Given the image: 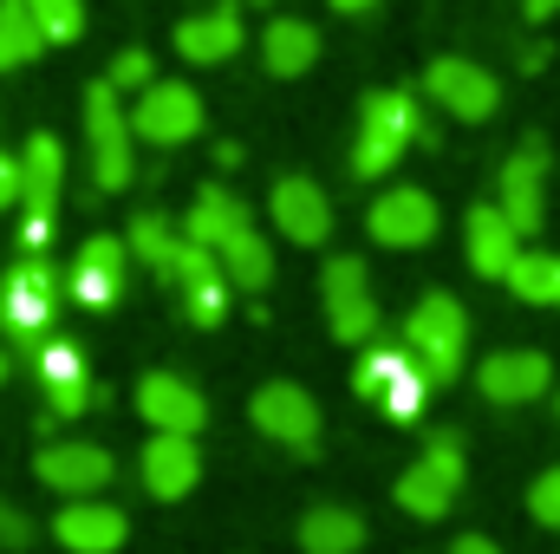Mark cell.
Segmentation results:
<instances>
[{
    "mask_svg": "<svg viewBox=\"0 0 560 554\" xmlns=\"http://www.w3.org/2000/svg\"><path fill=\"white\" fill-rule=\"evenodd\" d=\"M26 7H33L46 46H72V39L85 33V0H26Z\"/></svg>",
    "mask_w": 560,
    "mask_h": 554,
    "instance_id": "cell-31",
    "label": "cell"
},
{
    "mask_svg": "<svg viewBox=\"0 0 560 554\" xmlns=\"http://www.w3.org/2000/svg\"><path fill=\"white\" fill-rule=\"evenodd\" d=\"M26 542H33V522L13 503H0V549H26Z\"/></svg>",
    "mask_w": 560,
    "mask_h": 554,
    "instance_id": "cell-35",
    "label": "cell"
},
{
    "mask_svg": "<svg viewBox=\"0 0 560 554\" xmlns=\"http://www.w3.org/2000/svg\"><path fill=\"white\" fill-rule=\"evenodd\" d=\"M118 293H125V242L92 235L79 249V268H72V300L92 307V313H105V307H118Z\"/></svg>",
    "mask_w": 560,
    "mask_h": 554,
    "instance_id": "cell-22",
    "label": "cell"
},
{
    "mask_svg": "<svg viewBox=\"0 0 560 554\" xmlns=\"http://www.w3.org/2000/svg\"><path fill=\"white\" fill-rule=\"evenodd\" d=\"M0 379H7V359H0Z\"/></svg>",
    "mask_w": 560,
    "mask_h": 554,
    "instance_id": "cell-40",
    "label": "cell"
},
{
    "mask_svg": "<svg viewBox=\"0 0 560 554\" xmlns=\"http://www.w3.org/2000/svg\"><path fill=\"white\" fill-rule=\"evenodd\" d=\"M183 235H189V242H202V249H215L222 275L235 280L242 293H261V287L275 280V249L255 235L248 209H242L229 189H215V183L189 203V229H183Z\"/></svg>",
    "mask_w": 560,
    "mask_h": 554,
    "instance_id": "cell-1",
    "label": "cell"
},
{
    "mask_svg": "<svg viewBox=\"0 0 560 554\" xmlns=\"http://www.w3.org/2000/svg\"><path fill=\"white\" fill-rule=\"evenodd\" d=\"M261 59H268L275 79H300V72L319 59V33H313L306 20H275V26L261 33Z\"/></svg>",
    "mask_w": 560,
    "mask_h": 554,
    "instance_id": "cell-25",
    "label": "cell"
},
{
    "mask_svg": "<svg viewBox=\"0 0 560 554\" xmlns=\"http://www.w3.org/2000/svg\"><path fill=\"white\" fill-rule=\"evenodd\" d=\"M339 13H365V7H378V0H332Z\"/></svg>",
    "mask_w": 560,
    "mask_h": 554,
    "instance_id": "cell-39",
    "label": "cell"
},
{
    "mask_svg": "<svg viewBox=\"0 0 560 554\" xmlns=\"http://www.w3.org/2000/svg\"><path fill=\"white\" fill-rule=\"evenodd\" d=\"M176 53H183L189 66H222V59H235V53H242V13H235V7L189 13V20L176 26Z\"/></svg>",
    "mask_w": 560,
    "mask_h": 554,
    "instance_id": "cell-23",
    "label": "cell"
},
{
    "mask_svg": "<svg viewBox=\"0 0 560 554\" xmlns=\"http://www.w3.org/2000/svg\"><path fill=\"white\" fill-rule=\"evenodd\" d=\"M326 320H332V339L346 346H372L378 333V300H372V275L359 255H332L326 262Z\"/></svg>",
    "mask_w": 560,
    "mask_h": 554,
    "instance_id": "cell-7",
    "label": "cell"
},
{
    "mask_svg": "<svg viewBox=\"0 0 560 554\" xmlns=\"http://www.w3.org/2000/svg\"><path fill=\"white\" fill-rule=\"evenodd\" d=\"M555 405H560V399H555Z\"/></svg>",
    "mask_w": 560,
    "mask_h": 554,
    "instance_id": "cell-42",
    "label": "cell"
},
{
    "mask_svg": "<svg viewBox=\"0 0 560 554\" xmlns=\"http://www.w3.org/2000/svg\"><path fill=\"white\" fill-rule=\"evenodd\" d=\"M522 13H528V20H555L560 0H522Z\"/></svg>",
    "mask_w": 560,
    "mask_h": 554,
    "instance_id": "cell-38",
    "label": "cell"
},
{
    "mask_svg": "<svg viewBox=\"0 0 560 554\" xmlns=\"http://www.w3.org/2000/svg\"><path fill=\"white\" fill-rule=\"evenodd\" d=\"M423 399H430V379H423V372H418V359H411V372H405V379H398V385H392V392L378 399V412H385V417H398V424H411V417L423 412Z\"/></svg>",
    "mask_w": 560,
    "mask_h": 554,
    "instance_id": "cell-32",
    "label": "cell"
},
{
    "mask_svg": "<svg viewBox=\"0 0 560 554\" xmlns=\"http://www.w3.org/2000/svg\"><path fill=\"white\" fill-rule=\"evenodd\" d=\"M138 412H143L150 430H170V437H196V430L209 424L202 392H196L189 379H176V372H143L138 379Z\"/></svg>",
    "mask_w": 560,
    "mask_h": 554,
    "instance_id": "cell-16",
    "label": "cell"
},
{
    "mask_svg": "<svg viewBox=\"0 0 560 554\" xmlns=\"http://www.w3.org/2000/svg\"><path fill=\"white\" fill-rule=\"evenodd\" d=\"M275 229L300 249H319L332 235V203L313 176H280L275 183Z\"/></svg>",
    "mask_w": 560,
    "mask_h": 554,
    "instance_id": "cell-19",
    "label": "cell"
},
{
    "mask_svg": "<svg viewBox=\"0 0 560 554\" xmlns=\"http://www.w3.org/2000/svg\"><path fill=\"white\" fill-rule=\"evenodd\" d=\"M176 287H183V313H189L196 326H215V320L229 313V287H235V280L222 275L215 249H202V242H183V262H176Z\"/></svg>",
    "mask_w": 560,
    "mask_h": 554,
    "instance_id": "cell-20",
    "label": "cell"
},
{
    "mask_svg": "<svg viewBox=\"0 0 560 554\" xmlns=\"http://www.w3.org/2000/svg\"><path fill=\"white\" fill-rule=\"evenodd\" d=\"M463 476H469V463H463V437H456V430H436V437L423 443V457L398 476V509L418 516V522H436V516L456 503Z\"/></svg>",
    "mask_w": 560,
    "mask_h": 554,
    "instance_id": "cell-4",
    "label": "cell"
},
{
    "mask_svg": "<svg viewBox=\"0 0 560 554\" xmlns=\"http://www.w3.org/2000/svg\"><path fill=\"white\" fill-rule=\"evenodd\" d=\"M52 535H59V549H66V554H118V549H125V516H118L112 503L79 496V503H66V509H59Z\"/></svg>",
    "mask_w": 560,
    "mask_h": 554,
    "instance_id": "cell-21",
    "label": "cell"
},
{
    "mask_svg": "<svg viewBox=\"0 0 560 554\" xmlns=\"http://www.w3.org/2000/svg\"><path fill=\"white\" fill-rule=\"evenodd\" d=\"M59 183H66V150H59V138H46V131H39V138L26 143V157H20V209H26L20 249H26V255H46V249H52Z\"/></svg>",
    "mask_w": 560,
    "mask_h": 554,
    "instance_id": "cell-6",
    "label": "cell"
},
{
    "mask_svg": "<svg viewBox=\"0 0 560 554\" xmlns=\"http://www.w3.org/2000/svg\"><path fill=\"white\" fill-rule=\"evenodd\" d=\"M476 385H482L489 405H535V399H548L555 366H548V353H535V346H509V353H489V359H482Z\"/></svg>",
    "mask_w": 560,
    "mask_h": 554,
    "instance_id": "cell-12",
    "label": "cell"
},
{
    "mask_svg": "<svg viewBox=\"0 0 560 554\" xmlns=\"http://www.w3.org/2000/svg\"><path fill=\"white\" fill-rule=\"evenodd\" d=\"M52 307H59V287H52V268L39 262V255H26L7 287H0V320H7V333L13 339H46V326H52Z\"/></svg>",
    "mask_w": 560,
    "mask_h": 554,
    "instance_id": "cell-10",
    "label": "cell"
},
{
    "mask_svg": "<svg viewBox=\"0 0 560 554\" xmlns=\"http://www.w3.org/2000/svg\"><path fill=\"white\" fill-rule=\"evenodd\" d=\"M131 242H138V255L150 262V275L176 280V262H183V242H189V235H176L156 209H143L138 222H131Z\"/></svg>",
    "mask_w": 560,
    "mask_h": 554,
    "instance_id": "cell-29",
    "label": "cell"
},
{
    "mask_svg": "<svg viewBox=\"0 0 560 554\" xmlns=\"http://www.w3.org/2000/svg\"><path fill=\"white\" fill-rule=\"evenodd\" d=\"M33 372H39V392H59V385H72V379H85L79 339H46V346H33Z\"/></svg>",
    "mask_w": 560,
    "mask_h": 554,
    "instance_id": "cell-30",
    "label": "cell"
},
{
    "mask_svg": "<svg viewBox=\"0 0 560 554\" xmlns=\"http://www.w3.org/2000/svg\"><path fill=\"white\" fill-rule=\"evenodd\" d=\"M411 143H423V112L411 92H372L365 118H359V143H352V176H385Z\"/></svg>",
    "mask_w": 560,
    "mask_h": 554,
    "instance_id": "cell-3",
    "label": "cell"
},
{
    "mask_svg": "<svg viewBox=\"0 0 560 554\" xmlns=\"http://www.w3.org/2000/svg\"><path fill=\"white\" fill-rule=\"evenodd\" d=\"M131 131L150 138V143H189L196 131H202V99H196V85H183V79H156L150 92H138Z\"/></svg>",
    "mask_w": 560,
    "mask_h": 554,
    "instance_id": "cell-11",
    "label": "cell"
},
{
    "mask_svg": "<svg viewBox=\"0 0 560 554\" xmlns=\"http://www.w3.org/2000/svg\"><path fill=\"white\" fill-rule=\"evenodd\" d=\"M143 483H150L156 503H183V496L202 483V450H196V437L150 430V443H143Z\"/></svg>",
    "mask_w": 560,
    "mask_h": 554,
    "instance_id": "cell-18",
    "label": "cell"
},
{
    "mask_svg": "<svg viewBox=\"0 0 560 554\" xmlns=\"http://www.w3.org/2000/svg\"><path fill=\"white\" fill-rule=\"evenodd\" d=\"M255 7H268V0H255Z\"/></svg>",
    "mask_w": 560,
    "mask_h": 554,
    "instance_id": "cell-41",
    "label": "cell"
},
{
    "mask_svg": "<svg viewBox=\"0 0 560 554\" xmlns=\"http://www.w3.org/2000/svg\"><path fill=\"white\" fill-rule=\"evenodd\" d=\"M463 346H469V313L456 293H423L405 320V353L418 359L430 385H450L463 372Z\"/></svg>",
    "mask_w": 560,
    "mask_h": 554,
    "instance_id": "cell-2",
    "label": "cell"
},
{
    "mask_svg": "<svg viewBox=\"0 0 560 554\" xmlns=\"http://www.w3.org/2000/svg\"><path fill=\"white\" fill-rule=\"evenodd\" d=\"M509 293L528 300V307H560V255H548V249H522L515 268H509Z\"/></svg>",
    "mask_w": 560,
    "mask_h": 554,
    "instance_id": "cell-27",
    "label": "cell"
},
{
    "mask_svg": "<svg viewBox=\"0 0 560 554\" xmlns=\"http://www.w3.org/2000/svg\"><path fill=\"white\" fill-rule=\"evenodd\" d=\"M300 549L306 554H359L365 549V522H359V509H346V503H319V509H306V516H300Z\"/></svg>",
    "mask_w": 560,
    "mask_h": 554,
    "instance_id": "cell-24",
    "label": "cell"
},
{
    "mask_svg": "<svg viewBox=\"0 0 560 554\" xmlns=\"http://www.w3.org/2000/svg\"><path fill=\"white\" fill-rule=\"evenodd\" d=\"M131 112L118 105V85L112 79H98V85H85V143H92V183L98 189H125L131 183Z\"/></svg>",
    "mask_w": 560,
    "mask_h": 554,
    "instance_id": "cell-5",
    "label": "cell"
},
{
    "mask_svg": "<svg viewBox=\"0 0 560 554\" xmlns=\"http://www.w3.org/2000/svg\"><path fill=\"white\" fill-rule=\"evenodd\" d=\"M528 516H535L541 529H560V470H541V476H535V489H528Z\"/></svg>",
    "mask_w": 560,
    "mask_h": 554,
    "instance_id": "cell-34",
    "label": "cell"
},
{
    "mask_svg": "<svg viewBox=\"0 0 560 554\" xmlns=\"http://www.w3.org/2000/svg\"><path fill=\"white\" fill-rule=\"evenodd\" d=\"M248 417H255V430L261 437H275L287 450H300V457H313V443H319V405H313V392L306 385H261L255 399H248Z\"/></svg>",
    "mask_w": 560,
    "mask_h": 554,
    "instance_id": "cell-8",
    "label": "cell"
},
{
    "mask_svg": "<svg viewBox=\"0 0 560 554\" xmlns=\"http://www.w3.org/2000/svg\"><path fill=\"white\" fill-rule=\"evenodd\" d=\"M33 476L46 483V489H59V496H98L112 476H118V463H112V450H98V443H46L39 457H33Z\"/></svg>",
    "mask_w": 560,
    "mask_h": 554,
    "instance_id": "cell-14",
    "label": "cell"
},
{
    "mask_svg": "<svg viewBox=\"0 0 560 554\" xmlns=\"http://www.w3.org/2000/svg\"><path fill=\"white\" fill-rule=\"evenodd\" d=\"M13 203H20V157L0 150V209H13Z\"/></svg>",
    "mask_w": 560,
    "mask_h": 554,
    "instance_id": "cell-36",
    "label": "cell"
},
{
    "mask_svg": "<svg viewBox=\"0 0 560 554\" xmlns=\"http://www.w3.org/2000/svg\"><path fill=\"white\" fill-rule=\"evenodd\" d=\"M39 53H46V33H39L33 7H26V0H0V72L33 66Z\"/></svg>",
    "mask_w": 560,
    "mask_h": 554,
    "instance_id": "cell-26",
    "label": "cell"
},
{
    "mask_svg": "<svg viewBox=\"0 0 560 554\" xmlns=\"http://www.w3.org/2000/svg\"><path fill=\"white\" fill-rule=\"evenodd\" d=\"M423 92L450 112V118H463V125H482V118H495V105H502V85L476 66V59H430V72H423Z\"/></svg>",
    "mask_w": 560,
    "mask_h": 554,
    "instance_id": "cell-9",
    "label": "cell"
},
{
    "mask_svg": "<svg viewBox=\"0 0 560 554\" xmlns=\"http://www.w3.org/2000/svg\"><path fill=\"white\" fill-rule=\"evenodd\" d=\"M450 554H502V549H495L489 535H463V542H456V549H450Z\"/></svg>",
    "mask_w": 560,
    "mask_h": 554,
    "instance_id": "cell-37",
    "label": "cell"
},
{
    "mask_svg": "<svg viewBox=\"0 0 560 554\" xmlns=\"http://www.w3.org/2000/svg\"><path fill=\"white\" fill-rule=\"evenodd\" d=\"M502 216L522 235H541V216H548V143L541 138H528L502 163Z\"/></svg>",
    "mask_w": 560,
    "mask_h": 554,
    "instance_id": "cell-13",
    "label": "cell"
},
{
    "mask_svg": "<svg viewBox=\"0 0 560 554\" xmlns=\"http://www.w3.org/2000/svg\"><path fill=\"white\" fill-rule=\"evenodd\" d=\"M405 372H411V353H405V346H392V339H372V353H365V359H359V372H352V392L378 405Z\"/></svg>",
    "mask_w": 560,
    "mask_h": 554,
    "instance_id": "cell-28",
    "label": "cell"
},
{
    "mask_svg": "<svg viewBox=\"0 0 560 554\" xmlns=\"http://www.w3.org/2000/svg\"><path fill=\"white\" fill-rule=\"evenodd\" d=\"M463 249H469V268L482 280H509L515 255H522V229L502 216V203H476L463 222Z\"/></svg>",
    "mask_w": 560,
    "mask_h": 554,
    "instance_id": "cell-17",
    "label": "cell"
},
{
    "mask_svg": "<svg viewBox=\"0 0 560 554\" xmlns=\"http://www.w3.org/2000/svg\"><path fill=\"white\" fill-rule=\"evenodd\" d=\"M365 229H372V242H385V249H423V242L436 235V196L398 183V189H385V196L372 203Z\"/></svg>",
    "mask_w": 560,
    "mask_h": 554,
    "instance_id": "cell-15",
    "label": "cell"
},
{
    "mask_svg": "<svg viewBox=\"0 0 560 554\" xmlns=\"http://www.w3.org/2000/svg\"><path fill=\"white\" fill-rule=\"evenodd\" d=\"M112 85H118V92H150V85H156L150 53H138V46H131V53H118V59H112Z\"/></svg>",
    "mask_w": 560,
    "mask_h": 554,
    "instance_id": "cell-33",
    "label": "cell"
}]
</instances>
